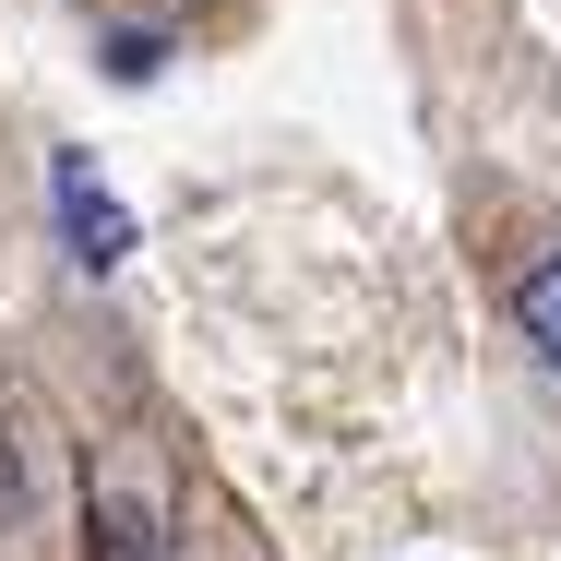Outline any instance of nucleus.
I'll return each mask as SVG.
<instances>
[{"label":"nucleus","mask_w":561,"mask_h":561,"mask_svg":"<svg viewBox=\"0 0 561 561\" xmlns=\"http://www.w3.org/2000/svg\"><path fill=\"white\" fill-rule=\"evenodd\" d=\"M36 526V490H24V443H0V538Z\"/></svg>","instance_id":"4"},{"label":"nucleus","mask_w":561,"mask_h":561,"mask_svg":"<svg viewBox=\"0 0 561 561\" xmlns=\"http://www.w3.org/2000/svg\"><path fill=\"white\" fill-rule=\"evenodd\" d=\"M514 323H526V346L561 370V239H538V251L514 263Z\"/></svg>","instance_id":"3"},{"label":"nucleus","mask_w":561,"mask_h":561,"mask_svg":"<svg viewBox=\"0 0 561 561\" xmlns=\"http://www.w3.org/2000/svg\"><path fill=\"white\" fill-rule=\"evenodd\" d=\"M48 204H60V239H72V263H131V216H119V192L84 168V156H48Z\"/></svg>","instance_id":"1"},{"label":"nucleus","mask_w":561,"mask_h":561,"mask_svg":"<svg viewBox=\"0 0 561 561\" xmlns=\"http://www.w3.org/2000/svg\"><path fill=\"white\" fill-rule=\"evenodd\" d=\"M96 561H168V514L144 502V490H96Z\"/></svg>","instance_id":"2"}]
</instances>
